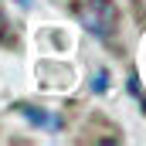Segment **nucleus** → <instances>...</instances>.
<instances>
[{
	"mask_svg": "<svg viewBox=\"0 0 146 146\" xmlns=\"http://www.w3.org/2000/svg\"><path fill=\"white\" fill-rule=\"evenodd\" d=\"M106 78H109V72H99V75H95V92H106V85H109Z\"/></svg>",
	"mask_w": 146,
	"mask_h": 146,
	"instance_id": "3",
	"label": "nucleus"
},
{
	"mask_svg": "<svg viewBox=\"0 0 146 146\" xmlns=\"http://www.w3.org/2000/svg\"><path fill=\"white\" fill-rule=\"evenodd\" d=\"M78 21H82V27L88 31V34L95 37H112L115 31V21H119V14H115V3L112 0H85L82 7H78Z\"/></svg>",
	"mask_w": 146,
	"mask_h": 146,
	"instance_id": "1",
	"label": "nucleus"
},
{
	"mask_svg": "<svg viewBox=\"0 0 146 146\" xmlns=\"http://www.w3.org/2000/svg\"><path fill=\"white\" fill-rule=\"evenodd\" d=\"M17 112H21V115H27L34 126H48V129H58V126H61V115H48V112L31 109V106H17Z\"/></svg>",
	"mask_w": 146,
	"mask_h": 146,
	"instance_id": "2",
	"label": "nucleus"
}]
</instances>
